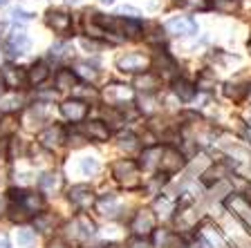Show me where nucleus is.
<instances>
[{
	"label": "nucleus",
	"mask_w": 251,
	"mask_h": 248,
	"mask_svg": "<svg viewBox=\"0 0 251 248\" xmlns=\"http://www.w3.org/2000/svg\"><path fill=\"white\" fill-rule=\"evenodd\" d=\"M0 215H2V203H0Z\"/></svg>",
	"instance_id": "79ce46f5"
},
{
	"label": "nucleus",
	"mask_w": 251,
	"mask_h": 248,
	"mask_svg": "<svg viewBox=\"0 0 251 248\" xmlns=\"http://www.w3.org/2000/svg\"><path fill=\"white\" fill-rule=\"evenodd\" d=\"M63 141H65V132H63V128H58V125H50V128L43 130L41 135H38V143H41L43 148H47V150L58 148Z\"/></svg>",
	"instance_id": "f8f14e48"
},
{
	"label": "nucleus",
	"mask_w": 251,
	"mask_h": 248,
	"mask_svg": "<svg viewBox=\"0 0 251 248\" xmlns=\"http://www.w3.org/2000/svg\"><path fill=\"white\" fill-rule=\"evenodd\" d=\"M38 186L45 192H54L61 186V177H58L56 172H45V175H41V179H38Z\"/></svg>",
	"instance_id": "5701e85b"
},
{
	"label": "nucleus",
	"mask_w": 251,
	"mask_h": 248,
	"mask_svg": "<svg viewBox=\"0 0 251 248\" xmlns=\"http://www.w3.org/2000/svg\"><path fill=\"white\" fill-rule=\"evenodd\" d=\"M173 206H175V203H173L171 199H166L164 195L155 202V208L159 210V215H171V212H173Z\"/></svg>",
	"instance_id": "7c9ffc66"
},
{
	"label": "nucleus",
	"mask_w": 251,
	"mask_h": 248,
	"mask_svg": "<svg viewBox=\"0 0 251 248\" xmlns=\"http://www.w3.org/2000/svg\"><path fill=\"white\" fill-rule=\"evenodd\" d=\"M76 72L81 74L83 78H88V81H94V78L99 76V68H97V63H88V61H78L76 63Z\"/></svg>",
	"instance_id": "b1692460"
},
{
	"label": "nucleus",
	"mask_w": 251,
	"mask_h": 248,
	"mask_svg": "<svg viewBox=\"0 0 251 248\" xmlns=\"http://www.w3.org/2000/svg\"><path fill=\"white\" fill-rule=\"evenodd\" d=\"M0 83L9 90H23L27 85V69L23 68H16V65H5V68L0 69Z\"/></svg>",
	"instance_id": "20e7f679"
},
{
	"label": "nucleus",
	"mask_w": 251,
	"mask_h": 248,
	"mask_svg": "<svg viewBox=\"0 0 251 248\" xmlns=\"http://www.w3.org/2000/svg\"><path fill=\"white\" fill-rule=\"evenodd\" d=\"M179 7L188 11H206L211 9V2L209 0H179Z\"/></svg>",
	"instance_id": "a878e982"
},
{
	"label": "nucleus",
	"mask_w": 251,
	"mask_h": 248,
	"mask_svg": "<svg viewBox=\"0 0 251 248\" xmlns=\"http://www.w3.org/2000/svg\"><path fill=\"white\" fill-rule=\"evenodd\" d=\"M45 21H47V27L54 29L56 34H61V36H68L70 29H72V16H68L61 9H50Z\"/></svg>",
	"instance_id": "1a4fd4ad"
},
{
	"label": "nucleus",
	"mask_w": 251,
	"mask_h": 248,
	"mask_svg": "<svg viewBox=\"0 0 251 248\" xmlns=\"http://www.w3.org/2000/svg\"><path fill=\"white\" fill-rule=\"evenodd\" d=\"M16 244H18V248H31L36 244V230L21 226L16 230Z\"/></svg>",
	"instance_id": "aec40b11"
},
{
	"label": "nucleus",
	"mask_w": 251,
	"mask_h": 248,
	"mask_svg": "<svg viewBox=\"0 0 251 248\" xmlns=\"http://www.w3.org/2000/svg\"><path fill=\"white\" fill-rule=\"evenodd\" d=\"M65 2H70V5H76L78 0H65Z\"/></svg>",
	"instance_id": "ea45409f"
},
{
	"label": "nucleus",
	"mask_w": 251,
	"mask_h": 248,
	"mask_svg": "<svg viewBox=\"0 0 251 248\" xmlns=\"http://www.w3.org/2000/svg\"><path fill=\"white\" fill-rule=\"evenodd\" d=\"M97 206H99L101 215H105V217H117L121 210V206H119L115 195H103L99 202H97Z\"/></svg>",
	"instance_id": "a211bd4d"
},
{
	"label": "nucleus",
	"mask_w": 251,
	"mask_h": 248,
	"mask_svg": "<svg viewBox=\"0 0 251 248\" xmlns=\"http://www.w3.org/2000/svg\"><path fill=\"white\" fill-rule=\"evenodd\" d=\"M18 98H7V101H2V105H0V112H11V110L18 108Z\"/></svg>",
	"instance_id": "72a5a7b5"
},
{
	"label": "nucleus",
	"mask_w": 251,
	"mask_h": 248,
	"mask_svg": "<svg viewBox=\"0 0 251 248\" xmlns=\"http://www.w3.org/2000/svg\"><path fill=\"white\" fill-rule=\"evenodd\" d=\"M166 31L171 36H177V38H188V36H195L198 34V23L193 18H186V16H175L171 21L166 23Z\"/></svg>",
	"instance_id": "39448f33"
},
{
	"label": "nucleus",
	"mask_w": 251,
	"mask_h": 248,
	"mask_svg": "<svg viewBox=\"0 0 251 248\" xmlns=\"http://www.w3.org/2000/svg\"><path fill=\"white\" fill-rule=\"evenodd\" d=\"M83 135L92 141H108L110 139V128L103 121H88L83 125Z\"/></svg>",
	"instance_id": "ddd939ff"
},
{
	"label": "nucleus",
	"mask_w": 251,
	"mask_h": 248,
	"mask_svg": "<svg viewBox=\"0 0 251 248\" xmlns=\"http://www.w3.org/2000/svg\"><path fill=\"white\" fill-rule=\"evenodd\" d=\"M162 145H151L144 150L141 155V165L146 168V170H152V168H159V161H162Z\"/></svg>",
	"instance_id": "f3484780"
},
{
	"label": "nucleus",
	"mask_w": 251,
	"mask_h": 248,
	"mask_svg": "<svg viewBox=\"0 0 251 248\" xmlns=\"http://www.w3.org/2000/svg\"><path fill=\"white\" fill-rule=\"evenodd\" d=\"M132 248H148V246L144 244V239H137V242L132 244Z\"/></svg>",
	"instance_id": "4c0bfd02"
},
{
	"label": "nucleus",
	"mask_w": 251,
	"mask_h": 248,
	"mask_svg": "<svg viewBox=\"0 0 251 248\" xmlns=\"http://www.w3.org/2000/svg\"><path fill=\"white\" fill-rule=\"evenodd\" d=\"M68 197H70V202H72L76 208H81V210L92 208L94 203H97L94 190L90 186H85V183H76V186H72L70 188V192H68Z\"/></svg>",
	"instance_id": "423d86ee"
},
{
	"label": "nucleus",
	"mask_w": 251,
	"mask_h": 248,
	"mask_svg": "<svg viewBox=\"0 0 251 248\" xmlns=\"http://www.w3.org/2000/svg\"><path fill=\"white\" fill-rule=\"evenodd\" d=\"M7 2H9V0H0V7H5Z\"/></svg>",
	"instance_id": "a19ab883"
},
{
	"label": "nucleus",
	"mask_w": 251,
	"mask_h": 248,
	"mask_svg": "<svg viewBox=\"0 0 251 248\" xmlns=\"http://www.w3.org/2000/svg\"><path fill=\"white\" fill-rule=\"evenodd\" d=\"M81 172H83L85 177H92L99 172V161L92 159V157H85V159H81Z\"/></svg>",
	"instance_id": "cd10ccee"
},
{
	"label": "nucleus",
	"mask_w": 251,
	"mask_h": 248,
	"mask_svg": "<svg viewBox=\"0 0 251 248\" xmlns=\"http://www.w3.org/2000/svg\"><path fill=\"white\" fill-rule=\"evenodd\" d=\"M137 85H139L141 90H146V92H152V90L159 85V81H157V76H151V74H146V76H139V78H137Z\"/></svg>",
	"instance_id": "c85d7f7f"
},
{
	"label": "nucleus",
	"mask_w": 251,
	"mask_h": 248,
	"mask_svg": "<svg viewBox=\"0 0 251 248\" xmlns=\"http://www.w3.org/2000/svg\"><path fill=\"white\" fill-rule=\"evenodd\" d=\"M29 47H31V41L27 38V34L23 29L14 31V34L5 41V52L14 58L16 56H25V54L29 52Z\"/></svg>",
	"instance_id": "6e6552de"
},
{
	"label": "nucleus",
	"mask_w": 251,
	"mask_h": 248,
	"mask_svg": "<svg viewBox=\"0 0 251 248\" xmlns=\"http://www.w3.org/2000/svg\"><path fill=\"white\" fill-rule=\"evenodd\" d=\"M54 81H56V88L58 90H72L74 83H76V76H74L72 69H58Z\"/></svg>",
	"instance_id": "4be33fe9"
},
{
	"label": "nucleus",
	"mask_w": 251,
	"mask_h": 248,
	"mask_svg": "<svg viewBox=\"0 0 251 248\" xmlns=\"http://www.w3.org/2000/svg\"><path fill=\"white\" fill-rule=\"evenodd\" d=\"M47 248H68V242L65 239H61V237H56L54 242H50V246Z\"/></svg>",
	"instance_id": "c9c22d12"
},
{
	"label": "nucleus",
	"mask_w": 251,
	"mask_h": 248,
	"mask_svg": "<svg viewBox=\"0 0 251 248\" xmlns=\"http://www.w3.org/2000/svg\"><path fill=\"white\" fill-rule=\"evenodd\" d=\"M148 65H151V61H148L144 54H137V52H128V54L117 56V68H119L124 74L144 72V69H148Z\"/></svg>",
	"instance_id": "7ed1b4c3"
},
{
	"label": "nucleus",
	"mask_w": 251,
	"mask_h": 248,
	"mask_svg": "<svg viewBox=\"0 0 251 248\" xmlns=\"http://www.w3.org/2000/svg\"><path fill=\"white\" fill-rule=\"evenodd\" d=\"M61 114L72 123H78V121H83L88 116V103L78 101V98H70L61 105Z\"/></svg>",
	"instance_id": "9b49d317"
},
{
	"label": "nucleus",
	"mask_w": 251,
	"mask_h": 248,
	"mask_svg": "<svg viewBox=\"0 0 251 248\" xmlns=\"http://www.w3.org/2000/svg\"><path fill=\"white\" fill-rule=\"evenodd\" d=\"M211 7L222 11V14H233V11L240 9V0H213Z\"/></svg>",
	"instance_id": "393cba45"
},
{
	"label": "nucleus",
	"mask_w": 251,
	"mask_h": 248,
	"mask_svg": "<svg viewBox=\"0 0 251 248\" xmlns=\"http://www.w3.org/2000/svg\"><path fill=\"white\" fill-rule=\"evenodd\" d=\"M101 2H105V5H112V2H115V0H101Z\"/></svg>",
	"instance_id": "58836bf2"
},
{
	"label": "nucleus",
	"mask_w": 251,
	"mask_h": 248,
	"mask_svg": "<svg viewBox=\"0 0 251 248\" xmlns=\"http://www.w3.org/2000/svg\"><path fill=\"white\" fill-rule=\"evenodd\" d=\"M249 49H251V41H249Z\"/></svg>",
	"instance_id": "c03bdc74"
},
{
	"label": "nucleus",
	"mask_w": 251,
	"mask_h": 248,
	"mask_svg": "<svg viewBox=\"0 0 251 248\" xmlns=\"http://www.w3.org/2000/svg\"><path fill=\"white\" fill-rule=\"evenodd\" d=\"M225 94L229 98H233V101H242V96L247 94V88H242V85H231L229 83V85L225 88Z\"/></svg>",
	"instance_id": "c756f323"
},
{
	"label": "nucleus",
	"mask_w": 251,
	"mask_h": 248,
	"mask_svg": "<svg viewBox=\"0 0 251 248\" xmlns=\"http://www.w3.org/2000/svg\"><path fill=\"white\" fill-rule=\"evenodd\" d=\"M173 92L179 101H193L195 98V85L193 83H188L186 78H175L173 81Z\"/></svg>",
	"instance_id": "2eb2a0df"
},
{
	"label": "nucleus",
	"mask_w": 251,
	"mask_h": 248,
	"mask_svg": "<svg viewBox=\"0 0 251 248\" xmlns=\"http://www.w3.org/2000/svg\"><path fill=\"white\" fill-rule=\"evenodd\" d=\"M54 224H56L54 215H50V212H38L36 217H34V230H38V233H50L54 228Z\"/></svg>",
	"instance_id": "412c9836"
},
{
	"label": "nucleus",
	"mask_w": 251,
	"mask_h": 248,
	"mask_svg": "<svg viewBox=\"0 0 251 248\" xmlns=\"http://www.w3.org/2000/svg\"><path fill=\"white\" fill-rule=\"evenodd\" d=\"M11 18H14V21H31V18H34V14H31V11L21 9V7H16V9L11 11Z\"/></svg>",
	"instance_id": "473e14b6"
},
{
	"label": "nucleus",
	"mask_w": 251,
	"mask_h": 248,
	"mask_svg": "<svg viewBox=\"0 0 251 248\" xmlns=\"http://www.w3.org/2000/svg\"><path fill=\"white\" fill-rule=\"evenodd\" d=\"M117 16H119V18H130V21H137V18L141 16V11L135 9V7L124 5V7H119V9H117Z\"/></svg>",
	"instance_id": "2f4dec72"
},
{
	"label": "nucleus",
	"mask_w": 251,
	"mask_h": 248,
	"mask_svg": "<svg viewBox=\"0 0 251 248\" xmlns=\"http://www.w3.org/2000/svg\"><path fill=\"white\" fill-rule=\"evenodd\" d=\"M226 206L233 210V215L240 219L247 228H251V202L249 199H245V197H240V195H233L226 199Z\"/></svg>",
	"instance_id": "9d476101"
},
{
	"label": "nucleus",
	"mask_w": 251,
	"mask_h": 248,
	"mask_svg": "<svg viewBox=\"0 0 251 248\" xmlns=\"http://www.w3.org/2000/svg\"><path fill=\"white\" fill-rule=\"evenodd\" d=\"M112 177L119 181L121 186H126L128 190L139 186V165L132 159H119L112 163Z\"/></svg>",
	"instance_id": "f257e3e1"
},
{
	"label": "nucleus",
	"mask_w": 251,
	"mask_h": 248,
	"mask_svg": "<svg viewBox=\"0 0 251 248\" xmlns=\"http://www.w3.org/2000/svg\"><path fill=\"white\" fill-rule=\"evenodd\" d=\"M155 224H157L155 212L144 208V210L135 212V217H132V222H130V230L137 235V237L144 239V237L155 233Z\"/></svg>",
	"instance_id": "f03ea898"
},
{
	"label": "nucleus",
	"mask_w": 251,
	"mask_h": 248,
	"mask_svg": "<svg viewBox=\"0 0 251 248\" xmlns=\"http://www.w3.org/2000/svg\"><path fill=\"white\" fill-rule=\"evenodd\" d=\"M110 248H121V246H110Z\"/></svg>",
	"instance_id": "37998d69"
},
{
	"label": "nucleus",
	"mask_w": 251,
	"mask_h": 248,
	"mask_svg": "<svg viewBox=\"0 0 251 248\" xmlns=\"http://www.w3.org/2000/svg\"><path fill=\"white\" fill-rule=\"evenodd\" d=\"M184 163H186V159H184V155L179 150H175V148H164L162 161H159V170H162L164 175H175V172H179L184 168Z\"/></svg>",
	"instance_id": "0eeeda50"
},
{
	"label": "nucleus",
	"mask_w": 251,
	"mask_h": 248,
	"mask_svg": "<svg viewBox=\"0 0 251 248\" xmlns=\"http://www.w3.org/2000/svg\"><path fill=\"white\" fill-rule=\"evenodd\" d=\"M85 248H105V244H103V242H97V239H92V244L85 242Z\"/></svg>",
	"instance_id": "e433bc0d"
},
{
	"label": "nucleus",
	"mask_w": 251,
	"mask_h": 248,
	"mask_svg": "<svg viewBox=\"0 0 251 248\" xmlns=\"http://www.w3.org/2000/svg\"><path fill=\"white\" fill-rule=\"evenodd\" d=\"M112 25H115L117 31H121V34H124V36H128V38H137L141 34L139 21H130V18H117Z\"/></svg>",
	"instance_id": "dca6fc26"
},
{
	"label": "nucleus",
	"mask_w": 251,
	"mask_h": 248,
	"mask_svg": "<svg viewBox=\"0 0 251 248\" xmlns=\"http://www.w3.org/2000/svg\"><path fill=\"white\" fill-rule=\"evenodd\" d=\"M47 76H50V68H47L43 61L34 63V65H31V69H27V81H29L31 85H41Z\"/></svg>",
	"instance_id": "6ab92c4d"
},
{
	"label": "nucleus",
	"mask_w": 251,
	"mask_h": 248,
	"mask_svg": "<svg viewBox=\"0 0 251 248\" xmlns=\"http://www.w3.org/2000/svg\"><path fill=\"white\" fill-rule=\"evenodd\" d=\"M105 98L110 103H126L132 98V90L128 85H121V83H112L105 88Z\"/></svg>",
	"instance_id": "4468645a"
},
{
	"label": "nucleus",
	"mask_w": 251,
	"mask_h": 248,
	"mask_svg": "<svg viewBox=\"0 0 251 248\" xmlns=\"http://www.w3.org/2000/svg\"><path fill=\"white\" fill-rule=\"evenodd\" d=\"M198 248H213V244L206 239V235H204V233L198 235Z\"/></svg>",
	"instance_id": "f704fd0d"
},
{
	"label": "nucleus",
	"mask_w": 251,
	"mask_h": 248,
	"mask_svg": "<svg viewBox=\"0 0 251 248\" xmlns=\"http://www.w3.org/2000/svg\"><path fill=\"white\" fill-rule=\"evenodd\" d=\"M119 148L126 152L135 150V148H139V143H137V136L132 135V132H121L119 135Z\"/></svg>",
	"instance_id": "bb28decb"
}]
</instances>
